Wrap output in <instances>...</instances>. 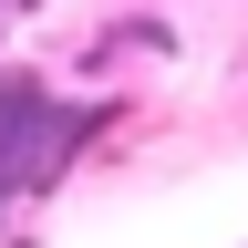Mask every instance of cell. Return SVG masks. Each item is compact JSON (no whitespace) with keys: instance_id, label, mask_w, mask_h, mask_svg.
Here are the masks:
<instances>
[{"instance_id":"1","label":"cell","mask_w":248,"mask_h":248,"mask_svg":"<svg viewBox=\"0 0 248 248\" xmlns=\"http://www.w3.org/2000/svg\"><path fill=\"white\" fill-rule=\"evenodd\" d=\"M93 124H104V104H73V93H52L42 73H0V207L62 186Z\"/></svg>"},{"instance_id":"2","label":"cell","mask_w":248,"mask_h":248,"mask_svg":"<svg viewBox=\"0 0 248 248\" xmlns=\"http://www.w3.org/2000/svg\"><path fill=\"white\" fill-rule=\"evenodd\" d=\"M0 11H42V0H0Z\"/></svg>"}]
</instances>
